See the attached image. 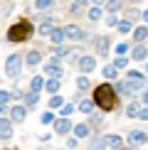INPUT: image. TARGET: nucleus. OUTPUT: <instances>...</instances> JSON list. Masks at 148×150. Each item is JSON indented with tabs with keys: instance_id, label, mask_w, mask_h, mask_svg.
Masks as SVG:
<instances>
[{
	"instance_id": "7ed1b4c3",
	"label": "nucleus",
	"mask_w": 148,
	"mask_h": 150,
	"mask_svg": "<svg viewBox=\"0 0 148 150\" xmlns=\"http://www.w3.org/2000/svg\"><path fill=\"white\" fill-rule=\"evenodd\" d=\"M20 69H22V57L20 54H10L8 64H5V74H8L10 79H15V76H20Z\"/></svg>"
},
{
	"instance_id": "c756f323",
	"label": "nucleus",
	"mask_w": 148,
	"mask_h": 150,
	"mask_svg": "<svg viewBox=\"0 0 148 150\" xmlns=\"http://www.w3.org/2000/svg\"><path fill=\"white\" fill-rule=\"evenodd\" d=\"M57 106H62V96H52L49 98V108H57Z\"/></svg>"
},
{
	"instance_id": "e433bc0d",
	"label": "nucleus",
	"mask_w": 148,
	"mask_h": 150,
	"mask_svg": "<svg viewBox=\"0 0 148 150\" xmlns=\"http://www.w3.org/2000/svg\"><path fill=\"white\" fill-rule=\"evenodd\" d=\"M52 121H54V116H52V113H49V111H47V113L42 116V123H52Z\"/></svg>"
},
{
	"instance_id": "58836bf2",
	"label": "nucleus",
	"mask_w": 148,
	"mask_h": 150,
	"mask_svg": "<svg viewBox=\"0 0 148 150\" xmlns=\"http://www.w3.org/2000/svg\"><path fill=\"white\" fill-rule=\"evenodd\" d=\"M143 101H146V103H148V91H143Z\"/></svg>"
},
{
	"instance_id": "6ab92c4d",
	"label": "nucleus",
	"mask_w": 148,
	"mask_h": 150,
	"mask_svg": "<svg viewBox=\"0 0 148 150\" xmlns=\"http://www.w3.org/2000/svg\"><path fill=\"white\" fill-rule=\"evenodd\" d=\"M138 111H141V106L138 103H128V108H126V116H138Z\"/></svg>"
},
{
	"instance_id": "aec40b11",
	"label": "nucleus",
	"mask_w": 148,
	"mask_h": 150,
	"mask_svg": "<svg viewBox=\"0 0 148 150\" xmlns=\"http://www.w3.org/2000/svg\"><path fill=\"white\" fill-rule=\"evenodd\" d=\"M45 89L54 93V91H57V89H59V81H57V79H49V81H47V84H45Z\"/></svg>"
},
{
	"instance_id": "473e14b6",
	"label": "nucleus",
	"mask_w": 148,
	"mask_h": 150,
	"mask_svg": "<svg viewBox=\"0 0 148 150\" xmlns=\"http://www.w3.org/2000/svg\"><path fill=\"white\" fill-rule=\"evenodd\" d=\"M77 86H79V89H86V86H89V79H86V76H79V79H77Z\"/></svg>"
},
{
	"instance_id": "f3484780",
	"label": "nucleus",
	"mask_w": 148,
	"mask_h": 150,
	"mask_svg": "<svg viewBox=\"0 0 148 150\" xmlns=\"http://www.w3.org/2000/svg\"><path fill=\"white\" fill-rule=\"evenodd\" d=\"M146 57H148V49L143 45H138V47L133 49V59H146Z\"/></svg>"
},
{
	"instance_id": "c85d7f7f",
	"label": "nucleus",
	"mask_w": 148,
	"mask_h": 150,
	"mask_svg": "<svg viewBox=\"0 0 148 150\" xmlns=\"http://www.w3.org/2000/svg\"><path fill=\"white\" fill-rule=\"evenodd\" d=\"M49 32H52V25H49V22H42V25H40V35H49Z\"/></svg>"
},
{
	"instance_id": "9d476101",
	"label": "nucleus",
	"mask_w": 148,
	"mask_h": 150,
	"mask_svg": "<svg viewBox=\"0 0 148 150\" xmlns=\"http://www.w3.org/2000/svg\"><path fill=\"white\" fill-rule=\"evenodd\" d=\"M69 128H72L69 118H59V121L54 123V130H57V133H69Z\"/></svg>"
},
{
	"instance_id": "39448f33",
	"label": "nucleus",
	"mask_w": 148,
	"mask_h": 150,
	"mask_svg": "<svg viewBox=\"0 0 148 150\" xmlns=\"http://www.w3.org/2000/svg\"><path fill=\"white\" fill-rule=\"evenodd\" d=\"M67 37H69V40H77V42L86 40L84 30H82V27H77V25H67V27H64V40H67Z\"/></svg>"
},
{
	"instance_id": "a878e982",
	"label": "nucleus",
	"mask_w": 148,
	"mask_h": 150,
	"mask_svg": "<svg viewBox=\"0 0 148 150\" xmlns=\"http://www.w3.org/2000/svg\"><path fill=\"white\" fill-rule=\"evenodd\" d=\"M27 62H30V64H40V52H30L27 54Z\"/></svg>"
},
{
	"instance_id": "72a5a7b5",
	"label": "nucleus",
	"mask_w": 148,
	"mask_h": 150,
	"mask_svg": "<svg viewBox=\"0 0 148 150\" xmlns=\"http://www.w3.org/2000/svg\"><path fill=\"white\" fill-rule=\"evenodd\" d=\"M8 98H10V93H8V91H0V106L8 103Z\"/></svg>"
},
{
	"instance_id": "1a4fd4ad",
	"label": "nucleus",
	"mask_w": 148,
	"mask_h": 150,
	"mask_svg": "<svg viewBox=\"0 0 148 150\" xmlns=\"http://www.w3.org/2000/svg\"><path fill=\"white\" fill-rule=\"evenodd\" d=\"M94 67H96V59L94 57H82V59H79V69H82V71H94Z\"/></svg>"
},
{
	"instance_id": "20e7f679",
	"label": "nucleus",
	"mask_w": 148,
	"mask_h": 150,
	"mask_svg": "<svg viewBox=\"0 0 148 150\" xmlns=\"http://www.w3.org/2000/svg\"><path fill=\"white\" fill-rule=\"evenodd\" d=\"M45 74H47V76H52V79H57V81H59V76L64 74V71H62V67H59V57H52V59H49V64L45 67Z\"/></svg>"
},
{
	"instance_id": "a19ab883",
	"label": "nucleus",
	"mask_w": 148,
	"mask_h": 150,
	"mask_svg": "<svg viewBox=\"0 0 148 150\" xmlns=\"http://www.w3.org/2000/svg\"><path fill=\"white\" fill-rule=\"evenodd\" d=\"M143 20H146V22H148V10H146V12H143Z\"/></svg>"
},
{
	"instance_id": "f03ea898",
	"label": "nucleus",
	"mask_w": 148,
	"mask_h": 150,
	"mask_svg": "<svg viewBox=\"0 0 148 150\" xmlns=\"http://www.w3.org/2000/svg\"><path fill=\"white\" fill-rule=\"evenodd\" d=\"M30 35H32V22L30 20H22V22L12 25V27L8 30V40L10 42H22L25 37H30Z\"/></svg>"
},
{
	"instance_id": "412c9836",
	"label": "nucleus",
	"mask_w": 148,
	"mask_h": 150,
	"mask_svg": "<svg viewBox=\"0 0 148 150\" xmlns=\"http://www.w3.org/2000/svg\"><path fill=\"white\" fill-rule=\"evenodd\" d=\"M79 108H82L84 113H91V111H94V101H82V103H79Z\"/></svg>"
},
{
	"instance_id": "b1692460",
	"label": "nucleus",
	"mask_w": 148,
	"mask_h": 150,
	"mask_svg": "<svg viewBox=\"0 0 148 150\" xmlns=\"http://www.w3.org/2000/svg\"><path fill=\"white\" fill-rule=\"evenodd\" d=\"M116 27H119L121 32H131V22H128V20H121L119 25H116Z\"/></svg>"
},
{
	"instance_id": "6e6552de",
	"label": "nucleus",
	"mask_w": 148,
	"mask_h": 150,
	"mask_svg": "<svg viewBox=\"0 0 148 150\" xmlns=\"http://www.w3.org/2000/svg\"><path fill=\"white\" fill-rule=\"evenodd\" d=\"M94 47H96L99 54H106L109 47H111V40H109V37H96V40H94Z\"/></svg>"
},
{
	"instance_id": "393cba45",
	"label": "nucleus",
	"mask_w": 148,
	"mask_h": 150,
	"mask_svg": "<svg viewBox=\"0 0 148 150\" xmlns=\"http://www.w3.org/2000/svg\"><path fill=\"white\" fill-rule=\"evenodd\" d=\"M74 113V106L72 103H67V106H62V116H64V118H69Z\"/></svg>"
},
{
	"instance_id": "dca6fc26",
	"label": "nucleus",
	"mask_w": 148,
	"mask_h": 150,
	"mask_svg": "<svg viewBox=\"0 0 148 150\" xmlns=\"http://www.w3.org/2000/svg\"><path fill=\"white\" fill-rule=\"evenodd\" d=\"M86 133H89V126H86V123L74 126V135H77V138H86Z\"/></svg>"
},
{
	"instance_id": "a18cd8bd",
	"label": "nucleus",
	"mask_w": 148,
	"mask_h": 150,
	"mask_svg": "<svg viewBox=\"0 0 148 150\" xmlns=\"http://www.w3.org/2000/svg\"><path fill=\"white\" fill-rule=\"evenodd\" d=\"M146 69H148V67H146Z\"/></svg>"
},
{
	"instance_id": "2eb2a0df",
	"label": "nucleus",
	"mask_w": 148,
	"mask_h": 150,
	"mask_svg": "<svg viewBox=\"0 0 148 150\" xmlns=\"http://www.w3.org/2000/svg\"><path fill=\"white\" fill-rule=\"evenodd\" d=\"M106 148V138H94L89 143V150H104Z\"/></svg>"
},
{
	"instance_id": "9b49d317",
	"label": "nucleus",
	"mask_w": 148,
	"mask_h": 150,
	"mask_svg": "<svg viewBox=\"0 0 148 150\" xmlns=\"http://www.w3.org/2000/svg\"><path fill=\"white\" fill-rule=\"evenodd\" d=\"M86 5H89V0H74L72 3V15H82L86 10Z\"/></svg>"
},
{
	"instance_id": "cd10ccee",
	"label": "nucleus",
	"mask_w": 148,
	"mask_h": 150,
	"mask_svg": "<svg viewBox=\"0 0 148 150\" xmlns=\"http://www.w3.org/2000/svg\"><path fill=\"white\" fill-rule=\"evenodd\" d=\"M35 5H37V10H47L49 5H52V0H37Z\"/></svg>"
},
{
	"instance_id": "ddd939ff",
	"label": "nucleus",
	"mask_w": 148,
	"mask_h": 150,
	"mask_svg": "<svg viewBox=\"0 0 148 150\" xmlns=\"http://www.w3.org/2000/svg\"><path fill=\"white\" fill-rule=\"evenodd\" d=\"M49 40H52L54 45H62V42H64V30H57V27H52V32H49Z\"/></svg>"
},
{
	"instance_id": "4468645a",
	"label": "nucleus",
	"mask_w": 148,
	"mask_h": 150,
	"mask_svg": "<svg viewBox=\"0 0 148 150\" xmlns=\"http://www.w3.org/2000/svg\"><path fill=\"white\" fill-rule=\"evenodd\" d=\"M106 145H109V148H114V150H121V145H123L121 135H109V138H106Z\"/></svg>"
},
{
	"instance_id": "bb28decb",
	"label": "nucleus",
	"mask_w": 148,
	"mask_h": 150,
	"mask_svg": "<svg viewBox=\"0 0 148 150\" xmlns=\"http://www.w3.org/2000/svg\"><path fill=\"white\" fill-rule=\"evenodd\" d=\"M126 64H128V62H126V57H119V59H116V62H114L111 67H114V69H123Z\"/></svg>"
},
{
	"instance_id": "423d86ee",
	"label": "nucleus",
	"mask_w": 148,
	"mask_h": 150,
	"mask_svg": "<svg viewBox=\"0 0 148 150\" xmlns=\"http://www.w3.org/2000/svg\"><path fill=\"white\" fill-rule=\"evenodd\" d=\"M148 140V133H143V130H133V133H128V143H131V148L141 145V143Z\"/></svg>"
},
{
	"instance_id": "ea45409f",
	"label": "nucleus",
	"mask_w": 148,
	"mask_h": 150,
	"mask_svg": "<svg viewBox=\"0 0 148 150\" xmlns=\"http://www.w3.org/2000/svg\"><path fill=\"white\" fill-rule=\"evenodd\" d=\"M104 3V0H94V5H96V8H99V5H101Z\"/></svg>"
},
{
	"instance_id": "f8f14e48",
	"label": "nucleus",
	"mask_w": 148,
	"mask_h": 150,
	"mask_svg": "<svg viewBox=\"0 0 148 150\" xmlns=\"http://www.w3.org/2000/svg\"><path fill=\"white\" fill-rule=\"evenodd\" d=\"M10 118L15 123H20V121H25V106H15V108L10 111Z\"/></svg>"
},
{
	"instance_id": "f704fd0d",
	"label": "nucleus",
	"mask_w": 148,
	"mask_h": 150,
	"mask_svg": "<svg viewBox=\"0 0 148 150\" xmlns=\"http://www.w3.org/2000/svg\"><path fill=\"white\" fill-rule=\"evenodd\" d=\"M136 17H138V10H133V8H131V10H128V17H126V20H128V22H133Z\"/></svg>"
},
{
	"instance_id": "0eeeda50",
	"label": "nucleus",
	"mask_w": 148,
	"mask_h": 150,
	"mask_svg": "<svg viewBox=\"0 0 148 150\" xmlns=\"http://www.w3.org/2000/svg\"><path fill=\"white\" fill-rule=\"evenodd\" d=\"M12 138V126L8 118H0V140H10Z\"/></svg>"
},
{
	"instance_id": "c03bdc74",
	"label": "nucleus",
	"mask_w": 148,
	"mask_h": 150,
	"mask_svg": "<svg viewBox=\"0 0 148 150\" xmlns=\"http://www.w3.org/2000/svg\"><path fill=\"white\" fill-rule=\"evenodd\" d=\"M109 3H119V0H109Z\"/></svg>"
},
{
	"instance_id": "4be33fe9",
	"label": "nucleus",
	"mask_w": 148,
	"mask_h": 150,
	"mask_svg": "<svg viewBox=\"0 0 148 150\" xmlns=\"http://www.w3.org/2000/svg\"><path fill=\"white\" fill-rule=\"evenodd\" d=\"M42 86H45V81H42L40 76H35V79H32V93H37V91L42 89Z\"/></svg>"
},
{
	"instance_id": "4c0bfd02",
	"label": "nucleus",
	"mask_w": 148,
	"mask_h": 150,
	"mask_svg": "<svg viewBox=\"0 0 148 150\" xmlns=\"http://www.w3.org/2000/svg\"><path fill=\"white\" fill-rule=\"evenodd\" d=\"M116 52H119V54H126L128 47H126V45H119V47H116Z\"/></svg>"
},
{
	"instance_id": "7c9ffc66",
	"label": "nucleus",
	"mask_w": 148,
	"mask_h": 150,
	"mask_svg": "<svg viewBox=\"0 0 148 150\" xmlns=\"http://www.w3.org/2000/svg\"><path fill=\"white\" fill-rule=\"evenodd\" d=\"M99 17H101V10H99V8H91V10H89V20H99Z\"/></svg>"
},
{
	"instance_id": "a211bd4d",
	"label": "nucleus",
	"mask_w": 148,
	"mask_h": 150,
	"mask_svg": "<svg viewBox=\"0 0 148 150\" xmlns=\"http://www.w3.org/2000/svg\"><path fill=\"white\" fill-rule=\"evenodd\" d=\"M146 37H148V27H138V30L133 32V40H136V42H143Z\"/></svg>"
},
{
	"instance_id": "c9c22d12",
	"label": "nucleus",
	"mask_w": 148,
	"mask_h": 150,
	"mask_svg": "<svg viewBox=\"0 0 148 150\" xmlns=\"http://www.w3.org/2000/svg\"><path fill=\"white\" fill-rule=\"evenodd\" d=\"M136 118H141V121H148V108H141V111H138V116H136Z\"/></svg>"
},
{
	"instance_id": "37998d69",
	"label": "nucleus",
	"mask_w": 148,
	"mask_h": 150,
	"mask_svg": "<svg viewBox=\"0 0 148 150\" xmlns=\"http://www.w3.org/2000/svg\"><path fill=\"white\" fill-rule=\"evenodd\" d=\"M128 3H131V5H136V3H138V0H128Z\"/></svg>"
},
{
	"instance_id": "f257e3e1",
	"label": "nucleus",
	"mask_w": 148,
	"mask_h": 150,
	"mask_svg": "<svg viewBox=\"0 0 148 150\" xmlns=\"http://www.w3.org/2000/svg\"><path fill=\"white\" fill-rule=\"evenodd\" d=\"M94 106H99L104 111H111L116 106V93H114V89L109 84H101V86L94 89Z\"/></svg>"
},
{
	"instance_id": "2f4dec72",
	"label": "nucleus",
	"mask_w": 148,
	"mask_h": 150,
	"mask_svg": "<svg viewBox=\"0 0 148 150\" xmlns=\"http://www.w3.org/2000/svg\"><path fill=\"white\" fill-rule=\"evenodd\" d=\"M104 76L114 79V76H116V69H114V67H104Z\"/></svg>"
},
{
	"instance_id": "79ce46f5",
	"label": "nucleus",
	"mask_w": 148,
	"mask_h": 150,
	"mask_svg": "<svg viewBox=\"0 0 148 150\" xmlns=\"http://www.w3.org/2000/svg\"><path fill=\"white\" fill-rule=\"evenodd\" d=\"M121 150H136V148H131V145H128V148H121Z\"/></svg>"
},
{
	"instance_id": "5701e85b",
	"label": "nucleus",
	"mask_w": 148,
	"mask_h": 150,
	"mask_svg": "<svg viewBox=\"0 0 148 150\" xmlns=\"http://www.w3.org/2000/svg\"><path fill=\"white\" fill-rule=\"evenodd\" d=\"M25 103H27L30 108H32V106H37V93H27V96H25Z\"/></svg>"
}]
</instances>
